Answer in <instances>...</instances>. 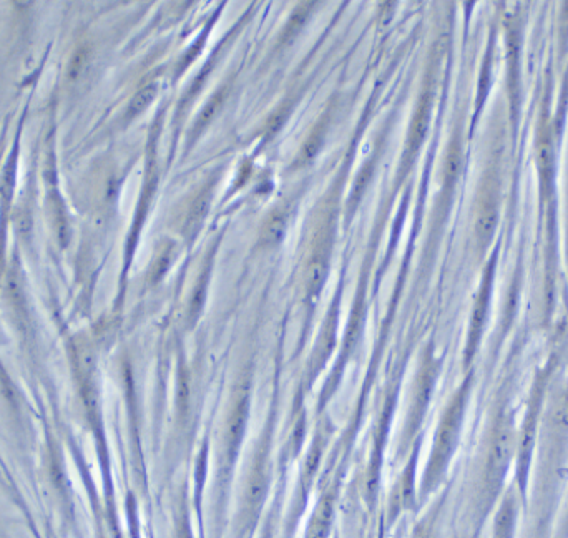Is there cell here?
<instances>
[{
    "label": "cell",
    "instance_id": "obj_3",
    "mask_svg": "<svg viewBox=\"0 0 568 538\" xmlns=\"http://www.w3.org/2000/svg\"><path fill=\"white\" fill-rule=\"evenodd\" d=\"M497 221V206L496 201L492 198H485L480 205L479 216H477V231H479L480 236L487 238L492 234L493 226H496Z\"/></svg>",
    "mask_w": 568,
    "mask_h": 538
},
{
    "label": "cell",
    "instance_id": "obj_6",
    "mask_svg": "<svg viewBox=\"0 0 568 538\" xmlns=\"http://www.w3.org/2000/svg\"><path fill=\"white\" fill-rule=\"evenodd\" d=\"M326 259L324 256H316V258L311 261L309 266V289L311 291H319L321 286L324 283V277H326Z\"/></svg>",
    "mask_w": 568,
    "mask_h": 538
},
{
    "label": "cell",
    "instance_id": "obj_4",
    "mask_svg": "<svg viewBox=\"0 0 568 538\" xmlns=\"http://www.w3.org/2000/svg\"><path fill=\"white\" fill-rule=\"evenodd\" d=\"M157 93H158L157 84H150V85L143 86L140 92L133 97L132 103H130V114L137 115V114H140V112L145 110V108L148 107L151 102H153L155 97H157Z\"/></svg>",
    "mask_w": 568,
    "mask_h": 538
},
{
    "label": "cell",
    "instance_id": "obj_2",
    "mask_svg": "<svg viewBox=\"0 0 568 538\" xmlns=\"http://www.w3.org/2000/svg\"><path fill=\"white\" fill-rule=\"evenodd\" d=\"M429 114H431V102H429V98H424L422 103H420L417 115H415L414 125H412V130H410V137H409V150L410 151L417 150L420 141L424 140V134H426L427 125H429Z\"/></svg>",
    "mask_w": 568,
    "mask_h": 538
},
{
    "label": "cell",
    "instance_id": "obj_1",
    "mask_svg": "<svg viewBox=\"0 0 568 538\" xmlns=\"http://www.w3.org/2000/svg\"><path fill=\"white\" fill-rule=\"evenodd\" d=\"M332 517V502L326 498L319 503L318 510H316L313 522L309 525V532H307V538H324L329 530Z\"/></svg>",
    "mask_w": 568,
    "mask_h": 538
},
{
    "label": "cell",
    "instance_id": "obj_5",
    "mask_svg": "<svg viewBox=\"0 0 568 538\" xmlns=\"http://www.w3.org/2000/svg\"><path fill=\"white\" fill-rule=\"evenodd\" d=\"M286 229V216L281 215V213H276L273 215L270 220H268L266 226H264V240L268 243H276L283 238Z\"/></svg>",
    "mask_w": 568,
    "mask_h": 538
},
{
    "label": "cell",
    "instance_id": "obj_8",
    "mask_svg": "<svg viewBox=\"0 0 568 538\" xmlns=\"http://www.w3.org/2000/svg\"><path fill=\"white\" fill-rule=\"evenodd\" d=\"M208 203H210V197H205V194H201L197 201H194V205L192 208V215H190V221H199L203 218V215H205L206 208H208Z\"/></svg>",
    "mask_w": 568,
    "mask_h": 538
},
{
    "label": "cell",
    "instance_id": "obj_7",
    "mask_svg": "<svg viewBox=\"0 0 568 538\" xmlns=\"http://www.w3.org/2000/svg\"><path fill=\"white\" fill-rule=\"evenodd\" d=\"M461 163H462L461 150H459L457 146H454V148L449 151L447 160H445V178H447L449 181H452L454 178L457 176L459 170H461Z\"/></svg>",
    "mask_w": 568,
    "mask_h": 538
}]
</instances>
